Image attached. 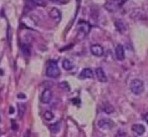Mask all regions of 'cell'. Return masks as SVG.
Returning <instances> with one entry per match:
<instances>
[{"mask_svg": "<svg viewBox=\"0 0 148 137\" xmlns=\"http://www.w3.org/2000/svg\"><path fill=\"white\" fill-rule=\"evenodd\" d=\"M46 75L51 78H56V77L60 76V68H58V65L55 60H51L50 63L47 64Z\"/></svg>", "mask_w": 148, "mask_h": 137, "instance_id": "1", "label": "cell"}, {"mask_svg": "<svg viewBox=\"0 0 148 137\" xmlns=\"http://www.w3.org/2000/svg\"><path fill=\"white\" fill-rule=\"evenodd\" d=\"M129 88H131V91H132L135 95H141L143 92V90H144V84H143L142 80L135 78V80L131 81Z\"/></svg>", "mask_w": 148, "mask_h": 137, "instance_id": "2", "label": "cell"}, {"mask_svg": "<svg viewBox=\"0 0 148 137\" xmlns=\"http://www.w3.org/2000/svg\"><path fill=\"white\" fill-rule=\"evenodd\" d=\"M51 100H52V91L50 88H46L44 90V92L41 94V97H40V101L42 104H50Z\"/></svg>", "mask_w": 148, "mask_h": 137, "instance_id": "3", "label": "cell"}, {"mask_svg": "<svg viewBox=\"0 0 148 137\" xmlns=\"http://www.w3.org/2000/svg\"><path fill=\"white\" fill-rule=\"evenodd\" d=\"M97 125H98V127L102 130H108V128H112L115 123H113V121L110 118H101L97 122Z\"/></svg>", "mask_w": 148, "mask_h": 137, "instance_id": "4", "label": "cell"}, {"mask_svg": "<svg viewBox=\"0 0 148 137\" xmlns=\"http://www.w3.org/2000/svg\"><path fill=\"white\" fill-rule=\"evenodd\" d=\"M90 24L84 21V20H81V21H78V30H80V33L82 34V35H87L88 33H90Z\"/></svg>", "mask_w": 148, "mask_h": 137, "instance_id": "5", "label": "cell"}, {"mask_svg": "<svg viewBox=\"0 0 148 137\" xmlns=\"http://www.w3.org/2000/svg\"><path fill=\"white\" fill-rule=\"evenodd\" d=\"M94 74H95L96 78H97L100 82H106V81H107V76H106V74H105V71H103L102 67H97L95 70Z\"/></svg>", "mask_w": 148, "mask_h": 137, "instance_id": "6", "label": "cell"}, {"mask_svg": "<svg viewBox=\"0 0 148 137\" xmlns=\"http://www.w3.org/2000/svg\"><path fill=\"white\" fill-rule=\"evenodd\" d=\"M115 54H116V59L118 61H123L125 60V49H123L122 45H117L115 49Z\"/></svg>", "mask_w": 148, "mask_h": 137, "instance_id": "7", "label": "cell"}, {"mask_svg": "<svg viewBox=\"0 0 148 137\" xmlns=\"http://www.w3.org/2000/svg\"><path fill=\"white\" fill-rule=\"evenodd\" d=\"M94 71L91 70V68H88V67H86L84 68V70L80 72V75H78V77L81 78V80H86V78H91L92 76H94Z\"/></svg>", "mask_w": 148, "mask_h": 137, "instance_id": "8", "label": "cell"}, {"mask_svg": "<svg viewBox=\"0 0 148 137\" xmlns=\"http://www.w3.org/2000/svg\"><path fill=\"white\" fill-rule=\"evenodd\" d=\"M90 50H91V53L94 54L95 56H102L103 53H105V51H103V47H102L101 45H98V44H95V45H92Z\"/></svg>", "mask_w": 148, "mask_h": 137, "instance_id": "9", "label": "cell"}, {"mask_svg": "<svg viewBox=\"0 0 148 137\" xmlns=\"http://www.w3.org/2000/svg\"><path fill=\"white\" fill-rule=\"evenodd\" d=\"M132 130H133V132L138 136L143 135V133L146 132V127H144L143 125H141V123H135V125L132 126Z\"/></svg>", "mask_w": 148, "mask_h": 137, "instance_id": "10", "label": "cell"}, {"mask_svg": "<svg viewBox=\"0 0 148 137\" xmlns=\"http://www.w3.org/2000/svg\"><path fill=\"white\" fill-rule=\"evenodd\" d=\"M74 63L72 61H70L68 59H65L64 61H62V67L65 68V70H67V71H70V70H72L74 68Z\"/></svg>", "mask_w": 148, "mask_h": 137, "instance_id": "11", "label": "cell"}, {"mask_svg": "<svg viewBox=\"0 0 148 137\" xmlns=\"http://www.w3.org/2000/svg\"><path fill=\"white\" fill-rule=\"evenodd\" d=\"M116 24V27H117V30H118V31H121V33H126V30H127V25L123 21H121V20H119V21H116L115 23Z\"/></svg>", "mask_w": 148, "mask_h": 137, "instance_id": "12", "label": "cell"}, {"mask_svg": "<svg viewBox=\"0 0 148 137\" xmlns=\"http://www.w3.org/2000/svg\"><path fill=\"white\" fill-rule=\"evenodd\" d=\"M50 16L51 18H54L55 20H60L61 19V13H60V10L58 9H52L50 11Z\"/></svg>", "mask_w": 148, "mask_h": 137, "instance_id": "13", "label": "cell"}, {"mask_svg": "<svg viewBox=\"0 0 148 137\" xmlns=\"http://www.w3.org/2000/svg\"><path fill=\"white\" fill-rule=\"evenodd\" d=\"M60 128H61V123L56 122V123H54V125L50 126V132L51 133H57V132H60Z\"/></svg>", "mask_w": 148, "mask_h": 137, "instance_id": "14", "label": "cell"}, {"mask_svg": "<svg viewBox=\"0 0 148 137\" xmlns=\"http://www.w3.org/2000/svg\"><path fill=\"white\" fill-rule=\"evenodd\" d=\"M102 110H103V112H106V114H112V112L115 111L113 106H112V105H110V104H103Z\"/></svg>", "mask_w": 148, "mask_h": 137, "instance_id": "15", "label": "cell"}, {"mask_svg": "<svg viewBox=\"0 0 148 137\" xmlns=\"http://www.w3.org/2000/svg\"><path fill=\"white\" fill-rule=\"evenodd\" d=\"M21 53L24 54L25 57H29L30 56V46L26 45V44H24V45L21 46Z\"/></svg>", "mask_w": 148, "mask_h": 137, "instance_id": "16", "label": "cell"}, {"mask_svg": "<svg viewBox=\"0 0 148 137\" xmlns=\"http://www.w3.org/2000/svg\"><path fill=\"white\" fill-rule=\"evenodd\" d=\"M44 118H45L46 121H52V120L55 118L54 112H51V111H45V112H44Z\"/></svg>", "mask_w": 148, "mask_h": 137, "instance_id": "17", "label": "cell"}, {"mask_svg": "<svg viewBox=\"0 0 148 137\" xmlns=\"http://www.w3.org/2000/svg\"><path fill=\"white\" fill-rule=\"evenodd\" d=\"M61 86H62V87H65V90H70V86H68V85L66 84V82H61Z\"/></svg>", "mask_w": 148, "mask_h": 137, "instance_id": "18", "label": "cell"}, {"mask_svg": "<svg viewBox=\"0 0 148 137\" xmlns=\"http://www.w3.org/2000/svg\"><path fill=\"white\" fill-rule=\"evenodd\" d=\"M13 130H14V131H16V130H18V126H16V123L14 122V121H13Z\"/></svg>", "mask_w": 148, "mask_h": 137, "instance_id": "19", "label": "cell"}, {"mask_svg": "<svg viewBox=\"0 0 148 137\" xmlns=\"http://www.w3.org/2000/svg\"><path fill=\"white\" fill-rule=\"evenodd\" d=\"M14 112H15V110H14V107H10V108H9V114H10V115H13Z\"/></svg>", "mask_w": 148, "mask_h": 137, "instance_id": "20", "label": "cell"}, {"mask_svg": "<svg viewBox=\"0 0 148 137\" xmlns=\"http://www.w3.org/2000/svg\"><path fill=\"white\" fill-rule=\"evenodd\" d=\"M143 120H144V121H146V122L148 123V112H147V114L143 116Z\"/></svg>", "mask_w": 148, "mask_h": 137, "instance_id": "21", "label": "cell"}, {"mask_svg": "<svg viewBox=\"0 0 148 137\" xmlns=\"http://www.w3.org/2000/svg\"><path fill=\"white\" fill-rule=\"evenodd\" d=\"M52 3H65V0H50Z\"/></svg>", "mask_w": 148, "mask_h": 137, "instance_id": "22", "label": "cell"}, {"mask_svg": "<svg viewBox=\"0 0 148 137\" xmlns=\"http://www.w3.org/2000/svg\"><path fill=\"white\" fill-rule=\"evenodd\" d=\"M18 97H19V98H21V100H24V98H25V95H24V94H19V95H18Z\"/></svg>", "mask_w": 148, "mask_h": 137, "instance_id": "23", "label": "cell"}, {"mask_svg": "<svg viewBox=\"0 0 148 137\" xmlns=\"http://www.w3.org/2000/svg\"><path fill=\"white\" fill-rule=\"evenodd\" d=\"M29 136H30V131H29V130H27L26 133H25V136H24V137H29Z\"/></svg>", "mask_w": 148, "mask_h": 137, "instance_id": "24", "label": "cell"}, {"mask_svg": "<svg viewBox=\"0 0 148 137\" xmlns=\"http://www.w3.org/2000/svg\"><path fill=\"white\" fill-rule=\"evenodd\" d=\"M111 1H115V3H117V4H119V1H121V0H111Z\"/></svg>", "mask_w": 148, "mask_h": 137, "instance_id": "25", "label": "cell"}]
</instances>
